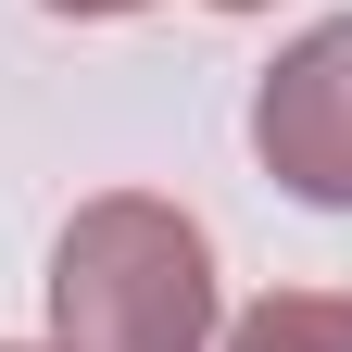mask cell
Wrapping results in <instances>:
<instances>
[{
    "label": "cell",
    "mask_w": 352,
    "mask_h": 352,
    "mask_svg": "<svg viewBox=\"0 0 352 352\" xmlns=\"http://www.w3.org/2000/svg\"><path fill=\"white\" fill-rule=\"evenodd\" d=\"M239 352H352V315L340 302H277V315H252Z\"/></svg>",
    "instance_id": "obj_3"
},
{
    "label": "cell",
    "mask_w": 352,
    "mask_h": 352,
    "mask_svg": "<svg viewBox=\"0 0 352 352\" xmlns=\"http://www.w3.org/2000/svg\"><path fill=\"white\" fill-rule=\"evenodd\" d=\"M214 315L201 239L151 201H113L63 239V340L76 352H189Z\"/></svg>",
    "instance_id": "obj_1"
},
{
    "label": "cell",
    "mask_w": 352,
    "mask_h": 352,
    "mask_svg": "<svg viewBox=\"0 0 352 352\" xmlns=\"http://www.w3.org/2000/svg\"><path fill=\"white\" fill-rule=\"evenodd\" d=\"M264 164L315 201H352V25H315L264 88Z\"/></svg>",
    "instance_id": "obj_2"
},
{
    "label": "cell",
    "mask_w": 352,
    "mask_h": 352,
    "mask_svg": "<svg viewBox=\"0 0 352 352\" xmlns=\"http://www.w3.org/2000/svg\"><path fill=\"white\" fill-rule=\"evenodd\" d=\"M63 13H101V0H63Z\"/></svg>",
    "instance_id": "obj_4"
}]
</instances>
